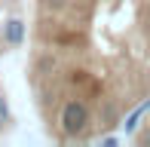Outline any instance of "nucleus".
Instances as JSON below:
<instances>
[{"label":"nucleus","mask_w":150,"mask_h":147,"mask_svg":"<svg viewBox=\"0 0 150 147\" xmlns=\"http://www.w3.org/2000/svg\"><path fill=\"white\" fill-rule=\"evenodd\" d=\"M9 119V104H6V98L0 95V123H6Z\"/></svg>","instance_id":"obj_4"},{"label":"nucleus","mask_w":150,"mask_h":147,"mask_svg":"<svg viewBox=\"0 0 150 147\" xmlns=\"http://www.w3.org/2000/svg\"><path fill=\"white\" fill-rule=\"evenodd\" d=\"M25 31H28V28H25L22 18H6V22H3V40L9 46H22L25 43Z\"/></svg>","instance_id":"obj_2"},{"label":"nucleus","mask_w":150,"mask_h":147,"mask_svg":"<svg viewBox=\"0 0 150 147\" xmlns=\"http://www.w3.org/2000/svg\"><path fill=\"white\" fill-rule=\"evenodd\" d=\"M104 117H107V126H113V107H110V104L104 107Z\"/></svg>","instance_id":"obj_6"},{"label":"nucleus","mask_w":150,"mask_h":147,"mask_svg":"<svg viewBox=\"0 0 150 147\" xmlns=\"http://www.w3.org/2000/svg\"><path fill=\"white\" fill-rule=\"evenodd\" d=\"M58 123H61L64 138H80L89 129V107H86V101H80V98L64 101V107L58 113Z\"/></svg>","instance_id":"obj_1"},{"label":"nucleus","mask_w":150,"mask_h":147,"mask_svg":"<svg viewBox=\"0 0 150 147\" xmlns=\"http://www.w3.org/2000/svg\"><path fill=\"white\" fill-rule=\"evenodd\" d=\"M147 110H150V98H147L144 104H138V107H135V110L126 117V123H122V126H126V135H135V129L141 126V117H144Z\"/></svg>","instance_id":"obj_3"},{"label":"nucleus","mask_w":150,"mask_h":147,"mask_svg":"<svg viewBox=\"0 0 150 147\" xmlns=\"http://www.w3.org/2000/svg\"><path fill=\"white\" fill-rule=\"evenodd\" d=\"M138 141H141V144H150V129L144 132V135H138Z\"/></svg>","instance_id":"obj_7"},{"label":"nucleus","mask_w":150,"mask_h":147,"mask_svg":"<svg viewBox=\"0 0 150 147\" xmlns=\"http://www.w3.org/2000/svg\"><path fill=\"white\" fill-rule=\"evenodd\" d=\"M46 6H49V9H55V12H58V9H64V0H46Z\"/></svg>","instance_id":"obj_5"}]
</instances>
